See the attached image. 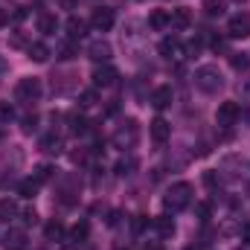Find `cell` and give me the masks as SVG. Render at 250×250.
Listing matches in <instances>:
<instances>
[{
  "mask_svg": "<svg viewBox=\"0 0 250 250\" xmlns=\"http://www.w3.org/2000/svg\"><path fill=\"white\" fill-rule=\"evenodd\" d=\"M56 29H59V18L56 15H38V32L41 35H56Z\"/></svg>",
  "mask_w": 250,
  "mask_h": 250,
  "instance_id": "9a60e30c",
  "label": "cell"
},
{
  "mask_svg": "<svg viewBox=\"0 0 250 250\" xmlns=\"http://www.w3.org/2000/svg\"><path fill=\"white\" fill-rule=\"evenodd\" d=\"M35 123H38V117L32 114V117H23V131L29 134V131H35Z\"/></svg>",
  "mask_w": 250,
  "mask_h": 250,
  "instance_id": "d6a6232c",
  "label": "cell"
},
{
  "mask_svg": "<svg viewBox=\"0 0 250 250\" xmlns=\"http://www.w3.org/2000/svg\"><path fill=\"white\" fill-rule=\"evenodd\" d=\"M76 56H79V47L73 44V38L59 44V59H76Z\"/></svg>",
  "mask_w": 250,
  "mask_h": 250,
  "instance_id": "cb8c5ba5",
  "label": "cell"
},
{
  "mask_svg": "<svg viewBox=\"0 0 250 250\" xmlns=\"http://www.w3.org/2000/svg\"><path fill=\"white\" fill-rule=\"evenodd\" d=\"M44 236L50 239V242H59L64 236V227H62V221H50L47 227H44Z\"/></svg>",
  "mask_w": 250,
  "mask_h": 250,
  "instance_id": "603a6c76",
  "label": "cell"
},
{
  "mask_svg": "<svg viewBox=\"0 0 250 250\" xmlns=\"http://www.w3.org/2000/svg\"><path fill=\"white\" fill-rule=\"evenodd\" d=\"M111 53H114V50H111V44H108V41H102V38H99V41H93V44L87 47V56H90L93 62H108V59H111Z\"/></svg>",
  "mask_w": 250,
  "mask_h": 250,
  "instance_id": "7c38bea8",
  "label": "cell"
},
{
  "mask_svg": "<svg viewBox=\"0 0 250 250\" xmlns=\"http://www.w3.org/2000/svg\"><path fill=\"white\" fill-rule=\"evenodd\" d=\"M230 64H233V70H248L250 59L245 56V53H233V56H230Z\"/></svg>",
  "mask_w": 250,
  "mask_h": 250,
  "instance_id": "4316f807",
  "label": "cell"
},
{
  "mask_svg": "<svg viewBox=\"0 0 250 250\" xmlns=\"http://www.w3.org/2000/svg\"><path fill=\"white\" fill-rule=\"evenodd\" d=\"M111 140H114V146H117V148L131 151V148L140 143V123H137V120H125V123H120Z\"/></svg>",
  "mask_w": 250,
  "mask_h": 250,
  "instance_id": "3957f363",
  "label": "cell"
},
{
  "mask_svg": "<svg viewBox=\"0 0 250 250\" xmlns=\"http://www.w3.org/2000/svg\"><path fill=\"white\" fill-rule=\"evenodd\" d=\"M90 26H93L96 32H108V29L114 26V9H108V6L96 9L93 18H90Z\"/></svg>",
  "mask_w": 250,
  "mask_h": 250,
  "instance_id": "ba28073f",
  "label": "cell"
},
{
  "mask_svg": "<svg viewBox=\"0 0 250 250\" xmlns=\"http://www.w3.org/2000/svg\"><path fill=\"white\" fill-rule=\"evenodd\" d=\"M26 53H29V59H32V62H38V64H44L50 56H53V53H50V47H47V44H41V41L29 44V47H26Z\"/></svg>",
  "mask_w": 250,
  "mask_h": 250,
  "instance_id": "e0dca14e",
  "label": "cell"
},
{
  "mask_svg": "<svg viewBox=\"0 0 250 250\" xmlns=\"http://www.w3.org/2000/svg\"><path fill=\"white\" fill-rule=\"evenodd\" d=\"M189 23H192V12L189 9H172L169 12V26L172 29H187Z\"/></svg>",
  "mask_w": 250,
  "mask_h": 250,
  "instance_id": "5bb4252c",
  "label": "cell"
},
{
  "mask_svg": "<svg viewBox=\"0 0 250 250\" xmlns=\"http://www.w3.org/2000/svg\"><path fill=\"white\" fill-rule=\"evenodd\" d=\"M236 3H245V0H236Z\"/></svg>",
  "mask_w": 250,
  "mask_h": 250,
  "instance_id": "60d3db41",
  "label": "cell"
},
{
  "mask_svg": "<svg viewBox=\"0 0 250 250\" xmlns=\"http://www.w3.org/2000/svg\"><path fill=\"white\" fill-rule=\"evenodd\" d=\"M143 250H160V248H157V245H146Z\"/></svg>",
  "mask_w": 250,
  "mask_h": 250,
  "instance_id": "f35d334b",
  "label": "cell"
},
{
  "mask_svg": "<svg viewBox=\"0 0 250 250\" xmlns=\"http://www.w3.org/2000/svg\"><path fill=\"white\" fill-rule=\"evenodd\" d=\"M154 230L160 233V239H172V236H175V221H172L169 215H163V218L154 221Z\"/></svg>",
  "mask_w": 250,
  "mask_h": 250,
  "instance_id": "d6986e66",
  "label": "cell"
},
{
  "mask_svg": "<svg viewBox=\"0 0 250 250\" xmlns=\"http://www.w3.org/2000/svg\"><path fill=\"white\" fill-rule=\"evenodd\" d=\"M79 102H82L84 108L96 105V90H82V93H79Z\"/></svg>",
  "mask_w": 250,
  "mask_h": 250,
  "instance_id": "83f0119b",
  "label": "cell"
},
{
  "mask_svg": "<svg viewBox=\"0 0 250 250\" xmlns=\"http://www.w3.org/2000/svg\"><path fill=\"white\" fill-rule=\"evenodd\" d=\"M239 250H242V248H239Z\"/></svg>",
  "mask_w": 250,
  "mask_h": 250,
  "instance_id": "b9f144b4",
  "label": "cell"
},
{
  "mask_svg": "<svg viewBox=\"0 0 250 250\" xmlns=\"http://www.w3.org/2000/svg\"><path fill=\"white\" fill-rule=\"evenodd\" d=\"M53 178H56V169H53V166L44 163V166L35 169V181H38V184H47V181H53Z\"/></svg>",
  "mask_w": 250,
  "mask_h": 250,
  "instance_id": "d4e9b609",
  "label": "cell"
},
{
  "mask_svg": "<svg viewBox=\"0 0 250 250\" xmlns=\"http://www.w3.org/2000/svg\"><path fill=\"white\" fill-rule=\"evenodd\" d=\"M148 26H151V29H166V26H169V12H166V9H154V12L148 15Z\"/></svg>",
  "mask_w": 250,
  "mask_h": 250,
  "instance_id": "ac0fdd59",
  "label": "cell"
},
{
  "mask_svg": "<svg viewBox=\"0 0 250 250\" xmlns=\"http://www.w3.org/2000/svg\"><path fill=\"white\" fill-rule=\"evenodd\" d=\"M160 53H163L166 59H184V56H187V50L181 47L178 38H163V41H160Z\"/></svg>",
  "mask_w": 250,
  "mask_h": 250,
  "instance_id": "4fadbf2b",
  "label": "cell"
},
{
  "mask_svg": "<svg viewBox=\"0 0 250 250\" xmlns=\"http://www.w3.org/2000/svg\"><path fill=\"white\" fill-rule=\"evenodd\" d=\"M3 248L6 250H26V233L18 230V227L6 230V233H3Z\"/></svg>",
  "mask_w": 250,
  "mask_h": 250,
  "instance_id": "30bf717a",
  "label": "cell"
},
{
  "mask_svg": "<svg viewBox=\"0 0 250 250\" xmlns=\"http://www.w3.org/2000/svg\"><path fill=\"white\" fill-rule=\"evenodd\" d=\"M38 187H41V184H38L35 178H29V181H21V184H18V192H21L23 198H35Z\"/></svg>",
  "mask_w": 250,
  "mask_h": 250,
  "instance_id": "7402d4cb",
  "label": "cell"
},
{
  "mask_svg": "<svg viewBox=\"0 0 250 250\" xmlns=\"http://www.w3.org/2000/svg\"><path fill=\"white\" fill-rule=\"evenodd\" d=\"M195 87H198L201 93H207V96H215V93L224 87V76H221V70L212 67V64L198 67V70H195Z\"/></svg>",
  "mask_w": 250,
  "mask_h": 250,
  "instance_id": "7a4b0ae2",
  "label": "cell"
},
{
  "mask_svg": "<svg viewBox=\"0 0 250 250\" xmlns=\"http://www.w3.org/2000/svg\"><path fill=\"white\" fill-rule=\"evenodd\" d=\"M189 204H192V184L187 181H181V184H172V187L166 189V195H163V209L166 212H181V209H187Z\"/></svg>",
  "mask_w": 250,
  "mask_h": 250,
  "instance_id": "6da1fadb",
  "label": "cell"
},
{
  "mask_svg": "<svg viewBox=\"0 0 250 250\" xmlns=\"http://www.w3.org/2000/svg\"><path fill=\"white\" fill-rule=\"evenodd\" d=\"M87 233H90V227H87V221H79L73 230H70V239H73V245H84V239H87Z\"/></svg>",
  "mask_w": 250,
  "mask_h": 250,
  "instance_id": "44dd1931",
  "label": "cell"
},
{
  "mask_svg": "<svg viewBox=\"0 0 250 250\" xmlns=\"http://www.w3.org/2000/svg\"><path fill=\"white\" fill-rule=\"evenodd\" d=\"M239 117H242V108H239L236 102H221V105H218V111H215V123L221 125V128L236 125Z\"/></svg>",
  "mask_w": 250,
  "mask_h": 250,
  "instance_id": "8992f818",
  "label": "cell"
},
{
  "mask_svg": "<svg viewBox=\"0 0 250 250\" xmlns=\"http://www.w3.org/2000/svg\"><path fill=\"white\" fill-rule=\"evenodd\" d=\"M204 181H207V187H215V172H207Z\"/></svg>",
  "mask_w": 250,
  "mask_h": 250,
  "instance_id": "d590c367",
  "label": "cell"
},
{
  "mask_svg": "<svg viewBox=\"0 0 250 250\" xmlns=\"http://www.w3.org/2000/svg\"><path fill=\"white\" fill-rule=\"evenodd\" d=\"M227 35L230 38H250V12H239L227 21Z\"/></svg>",
  "mask_w": 250,
  "mask_h": 250,
  "instance_id": "5b68a950",
  "label": "cell"
},
{
  "mask_svg": "<svg viewBox=\"0 0 250 250\" xmlns=\"http://www.w3.org/2000/svg\"><path fill=\"white\" fill-rule=\"evenodd\" d=\"M184 250H201V248H195V245H189V248H184Z\"/></svg>",
  "mask_w": 250,
  "mask_h": 250,
  "instance_id": "ab89813d",
  "label": "cell"
},
{
  "mask_svg": "<svg viewBox=\"0 0 250 250\" xmlns=\"http://www.w3.org/2000/svg\"><path fill=\"white\" fill-rule=\"evenodd\" d=\"M15 212H18L15 201H9V198H6V201H0V215H3V218H6V215H15Z\"/></svg>",
  "mask_w": 250,
  "mask_h": 250,
  "instance_id": "f546056e",
  "label": "cell"
},
{
  "mask_svg": "<svg viewBox=\"0 0 250 250\" xmlns=\"http://www.w3.org/2000/svg\"><path fill=\"white\" fill-rule=\"evenodd\" d=\"M148 134H151V140H154L157 146H163V143L169 140V134H172V125L166 123L163 117H157V120H151V125H148Z\"/></svg>",
  "mask_w": 250,
  "mask_h": 250,
  "instance_id": "9c48e42d",
  "label": "cell"
},
{
  "mask_svg": "<svg viewBox=\"0 0 250 250\" xmlns=\"http://www.w3.org/2000/svg\"><path fill=\"white\" fill-rule=\"evenodd\" d=\"M131 227H134V233H140V230L146 227V215H134V221H131Z\"/></svg>",
  "mask_w": 250,
  "mask_h": 250,
  "instance_id": "836d02e7",
  "label": "cell"
},
{
  "mask_svg": "<svg viewBox=\"0 0 250 250\" xmlns=\"http://www.w3.org/2000/svg\"><path fill=\"white\" fill-rule=\"evenodd\" d=\"M242 239H245V242H250V224H245V227H242Z\"/></svg>",
  "mask_w": 250,
  "mask_h": 250,
  "instance_id": "8d00e7d4",
  "label": "cell"
},
{
  "mask_svg": "<svg viewBox=\"0 0 250 250\" xmlns=\"http://www.w3.org/2000/svg\"><path fill=\"white\" fill-rule=\"evenodd\" d=\"M204 12H207L209 18L224 15V0H204Z\"/></svg>",
  "mask_w": 250,
  "mask_h": 250,
  "instance_id": "484cf974",
  "label": "cell"
},
{
  "mask_svg": "<svg viewBox=\"0 0 250 250\" xmlns=\"http://www.w3.org/2000/svg\"><path fill=\"white\" fill-rule=\"evenodd\" d=\"M35 218H38L35 209H26V212H23V221H26V224H35Z\"/></svg>",
  "mask_w": 250,
  "mask_h": 250,
  "instance_id": "e575fe53",
  "label": "cell"
},
{
  "mask_svg": "<svg viewBox=\"0 0 250 250\" xmlns=\"http://www.w3.org/2000/svg\"><path fill=\"white\" fill-rule=\"evenodd\" d=\"M172 99H175V90H172L169 84H160V87H154V93H151V105H154L157 111L169 108V105H172Z\"/></svg>",
  "mask_w": 250,
  "mask_h": 250,
  "instance_id": "8fae6325",
  "label": "cell"
},
{
  "mask_svg": "<svg viewBox=\"0 0 250 250\" xmlns=\"http://www.w3.org/2000/svg\"><path fill=\"white\" fill-rule=\"evenodd\" d=\"M15 99L18 102H38L41 99V79L35 76H26L15 84Z\"/></svg>",
  "mask_w": 250,
  "mask_h": 250,
  "instance_id": "277c9868",
  "label": "cell"
},
{
  "mask_svg": "<svg viewBox=\"0 0 250 250\" xmlns=\"http://www.w3.org/2000/svg\"><path fill=\"white\" fill-rule=\"evenodd\" d=\"M12 117H15V111H12L6 102H0V123H9Z\"/></svg>",
  "mask_w": 250,
  "mask_h": 250,
  "instance_id": "1f68e13d",
  "label": "cell"
},
{
  "mask_svg": "<svg viewBox=\"0 0 250 250\" xmlns=\"http://www.w3.org/2000/svg\"><path fill=\"white\" fill-rule=\"evenodd\" d=\"M84 29H87V23H84L82 18H76V15H73V18L67 21V35H70L73 41H76V38H82V35H84Z\"/></svg>",
  "mask_w": 250,
  "mask_h": 250,
  "instance_id": "ffe728a7",
  "label": "cell"
},
{
  "mask_svg": "<svg viewBox=\"0 0 250 250\" xmlns=\"http://www.w3.org/2000/svg\"><path fill=\"white\" fill-rule=\"evenodd\" d=\"M134 166H137V163H134L131 157H128V160H120V163H117V175H131Z\"/></svg>",
  "mask_w": 250,
  "mask_h": 250,
  "instance_id": "f1b7e54d",
  "label": "cell"
},
{
  "mask_svg": "<svg viewBox=\"0 0 250 250\" xmlns=\"http://www.w3.org/2000/svg\"><path fill=\"white\" fill-rule=\"evenodd\" d=\"M41 151L44 154H62V137L59 134H47V137H41Z\"/></svg>",
  "mask_w": 250,
  "mask_h": 250,
  "instance_id": "2e32d148",
  "label": "cell"
},
{
  "mask_svg": "<svg viewBox=\"0 0 250 250\" xmlns=\"http://www.w3.org/2000/svg\"><path fill=\"white\" fill-rule=\"evenodd\" d=\"M6 70H9V64H6V59H3V56H0V76H3V73H6Z\"/></svg>",
  "mask_w": 250,
  "mask_h": 250,
  "instance_id": "74e56055",
  "label": "cell"
},
{
  "mask_svg": "<svg viewBox=\"0 0 250 250\" xmlns=\"http://www.w3.org/2000/svg\"><path fill=\"white\" fill-rule=\"evenodd\" d=\"M195 212H198V221H209V204H198Z\"/></svg>",
  "mask_w": 250,
  "mask_h": 250,
  "instance_id": "4dcf8cb0",
  "label": "cell"
},
{
  "mask_svg": "<svg viewBox=\"0 0 250 250\" xmlns=\"http://www.w3.org/2000/svg\"><path fill=\"white\" fill-rule=\"evenodd\" d=\"M117 76H120V73H117L111 64H99L90 79H93V87H111V84L117 82Z\"/></svg>",
  "mask_w": 250,
  "mask_h": 250,
  "instance_id": "52a82bcc",
  "label": "cell"
}]
</instances>
